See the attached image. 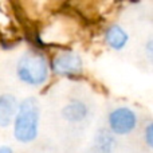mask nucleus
<instances>
[{"mask_svg":"<svg viewBox=\"0 0 153 153\" xmlns=\"http://www.w3.org/2000/svg\"><path fill=\"white\" fill-rule=\"evenodd\" d=\"M40 105L35 97H27L19 102L12 122L13 137L20 144H31L39 136Z\"/></svg>","mask_w":153,"mask_h":153,"instance_id":"f257e3e1","label":"nucleus"},{"mask_svg":"<svg viewBox=\"0 0 153 153\" xmlns=\"http://www.w3.org/2000/svg\"><path fill=\"white\" fill-rule=\"evenodd\" d=\"M15 73L22 83L31 87H40L50 78V62L39 51L28 50L16 61Z\"/></svg>","mask_w":153,"mask_h":153,"instance_id":"f03ea898","label":"nucleus"},{"mask_svg":"<svg viewBox=\"0 0 153 153\" xmlns=\"http://www.w3.org/2000/svg\"><path fill=\"white\" fill-rule=\"evenodd\" d=\"M140 118L137 111L126 105L113 108L106 117V126L117 137L129 136L137 129Z\"/></svg>","mask_w":153,"mask_h":153,"instance_id":"7ed1b4c3","label":"nucleus"},{"mask_svg":"<svg viewBox=\"0 0 153 153\" xmlns=\"http://www.w3.org/2000/svg\"><path fill=\"white\" fill-rule=\"evenodd\" d=\"M51 73L62 78L75 79L83 74V59L73 50L56 53L50 61Z\"/></svg>","mask_w":153,"mask_h":153,"instance_id":"20e7f679","label":"nucleus"},{"mask_svg":"<svg viewBox=\"0 0 153 153\" xmlns=\"http://www.w3.org/2000/svg\"><path fill=\"white\" fill-rule=\"evenodd\" d=\"M61 116L66 122L78 125L85 122L90 116V106L86 101L81 98H73L61 109Z\"/></svg>","mask_w":153,"mask_h":153,"instance_id":"39448f33","label":"nucleus"},{"mask_svg":"<svg viewBox=\"0 0 153 153\" xmlns=\"http://www.w3.org/2000/svg\"><path fill=\"white\" fill-rule=\"evenodd\" d=\"M129 34L122 26L113 23L106 27L103 31V42L110 50L113 51H122L129 45Z\"/></svg>","mask_w":153,"mask_h":153,"instance_id":"423d86ee","label":"nucleus"},{"mask_svg":"<svg viewBox=\"0 0 153 153\" xmlns=\"http://www.w3.org/2000/svg\"><path fill=\"white\" fill-rule=\"evenodd\" d=\"M19 108V100L11 93L0 94V128L12 125Z\"/></svg>","mask_w":153,"mask_h":153,"instance_id":"0eeeda50","label":"nucleus"},{"mask_svg":"<svg viewBox=\"0 0 153 153\" xmlns=\"http://www.w3.org/2000/svg\"><path fill=\"white\" fill-rule=\"evenodd\" d=\"M95 153H114L117 148V136L108 129V126L100 128L93 138Z\"/></svg>","mask_w":153,"mask_h":153,"instance_id":"6e6552de","label":"nucleus"},{"mask_svg":"<svg viewBox=\"0 0 153 153\" xmlns=\"http://www.w3.org/2000/svg\"><path fill=\"white\" fill-rule=\"evenodd\" d=\"M143 138L145 145L148 146L151 151H153V121L148 122L144 128V133H143Z\"/></svg>","mask_w":153,"mask_h":153,"instance_id":"1a4fd4ad","label":"nucleus"},{"mask_svg":"<svg viewBox=\"0 0 153 153\" xmlns=\"http://www.w3.org/2000/svg\"><path fill=\"white\" fill-rule=\"evenodd\" d=\"M144 54H145L146 61L153 66V36H151L144 45Z\"/></svg>","mask_w":153,"mask_h":153,"instance_id":"9d476101","label":"nucleus"},{"mask_svg":"<svg viewBox=\"0 0 153 153\" xmlns=\"http://www.w3.org/2000/svg\"><path fill=\"white\" fill-rule=\"evenodd\" d=\"M0 153H13V149L10 145H0Z\"/></svg>","mask_w":153,"mask_h":153,"instance_id":"9b49d317","label":"nucleus"},{"mask_svg":"<svg viewBox=\"0 0 153 153\" xmlns=\"http://www.w3.org/2000/svg\"><path fill=\"white\" fill-rule=\"evenodd\" d=\"M86 153H89V152H86Z\"/></svg>","mask_w":153,"mask_h":153,"instance_id":"f8f14e48","label":"nucleus"}]
</instances>
